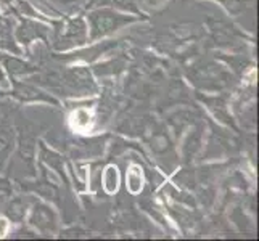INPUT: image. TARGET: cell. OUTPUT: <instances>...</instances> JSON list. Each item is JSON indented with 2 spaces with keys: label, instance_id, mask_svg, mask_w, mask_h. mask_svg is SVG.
I'll return each instance as SVG.
<instances>
[{
  "label": "cell",
  "instance_id": "obj_12",
  "mask_svg": "<svg viewBox=\"0 0 259 241\" xmlns=\"http://www.w3.org/2000/svg\"><path fill=\"white\" fill-rule=\"evenodd\" d=\"M108 137H95V138H84L76 140L69 145V150L76 158H95L103 153V147Z\"/></svg>",
  "mask_w": 259,
  "mask_h": 241
},
{
  "label": "cell",
  "instance_id": "obj_3",
  "mask_svg": "<svg viewBox=\"0 0 259 241\" xmlns=\"http://www.w3.org/2000/svg\"><path fill=\"white\" fill-rule=\"evenodd\" d=\"M85 21L89 28V43H94L105 37H110V35L116 34L122 28H126V26L147 20L136 15L122 13L111 7H100L87 12Z\"/></svg>",
  "mask_w": 259,
  "mask_h": 241
},
{
  "label": "cell",
  "instance_id": "obj_23",
  "mask_svg": "<svg viewBox=\"0 0 259 241\" xmlns=\"http://www.w3.org/2000/svg\"><path fill=\"white\" fill-rule=\"evenodd\" d=\"M2 57H4V53H0V90H8V88H10V80H8V76L4 69Z\"/></svg>",
  "mask_w": 259,
  "mask_h": 241
},
{
  "label": "cell",
  "instance_id": "obj_17",
  "mask_svg": "<svg viewBox=\"0 0 259 241\" xmlns=\"http://www.w3.org/2000/svg\"><path fill=\"white\" fill-rule=\"evenodd\" d=\"M110 5H111V8H114V10H119L122 13H129V15H136V16L148 20V16L140 10L137 0H110Z\"/></svg>",
  "mask_w": 259,
  "mask_h": 241
},
{
  "label": "cell",
  "instance_id": "obj_20",
  "mask_svg": "<svg viewBox=\"0 0 259 241\" xmlns=\"http://www.w3.org/2000/svg\"><path fill=\"white\" fill-rule=\"evenodd\" d=\"M73 121L76 122L77 129H89L94 122V116L89 113L87 108H79L73 113Z\"/></svg>",
  "mask_w": 259,
  "mask_h": 241
},
{
  "label": "cell",
  "instance_id": "obj_9",
  "mask_svg": "<svg viewBox=\"0 0 259 241\" xmlns=\"http://www.w3.org/2000/svg\"><path fill=\"white\" fill-rule=\"evenodd\" d=\"M32 196L34 195H29L24 191V195L23 193L16 195L8 200L2 214L8 219V222H10L12 225H21L26 222V217H28V212L31 208V203H32Z\"/></svg>",
  "mask_w": 259,
  "mask_h": 241
},
{
  "label": "cell",
  "instance_id": "obj_4",
  "mask_svg": "<svg viewBox=\"0 0 259 241\" xmlns=\"http://www.w3.org/2000/svg\"><path fill=\"white\" fill-rule=\"evenodd\" d=\"M26 224L42 236H55L60 233V214L52 203L32 196Z\"/></svg>",
  "mask_w": 259,
  "mask_h": 241
},
{
  "label": "cell",
  "instance_id": "obj_15",
  "mask_svg": "<svg viewBox=\"0 0 259 241\" xmlns=\"http://www.w3.org/2000/svg\"><path fill=\"white\" fill-rule=\"evenodd\" d=\"M203 126L201 124H196V126L189 132V135L185 137L184 143H182V158L184 163L189 164L193 161V158L198 155V151L203 147Z\"/></svg>",
  "mask_w": 259,
  "mask_h": 241
},
{
  "label": "cell",
  "instance_id": "obj_26",
  "mask_svg": "<svg viewBox=\"0 0 259 241\" xmlns=\"http://www.w3.org/2000/svg\"><path fill=\"white\" fill-rule=\"evenodd\" d=\"M4 16H5V15L2 13V10H0V20H2V18H4Z\"/></svg>",
  "mask_w": 259,
  "mask_h": 241
},
{
  "label": "cell",
  "instance_id": "obj_22",
  "mask_svg": "<svg viewBox=\"0 0 259 241\" xmlns=\"http://www.w3.org/2000/svg\"><path fill=\"white\" fill-rule=\"evenodd\" d=\"M219 4L232 15H237L240 12H243L248 7L246 0H219Z\"/></svg>",
  "mask_w": 259,
  "mask_h": 241
},
{
  "label": "cell",
  "instance_id": "obj_27",
  "mask_svg": "<svg viewBox=\"0 0 259 241\" xmlns=\"http://www.w3.org/2000/svg\"><path fill=\"white\" fill-rule=\"evenodd\" d=\"M0 111H2V110H0ZM0 118H2V113H0Z\"/></svg>",
  "mask_w": 259,
  "mask_h": 241
},
{
  "label": "cell",
  "instance_id": "obj_1",
  "mask_svg": "<svg viewBox=\"0 0 259 241\" xmlns=\"http://www.w3.org/2000/svg\"><path fill=\"white\" fill-rule=\"evenodd\" d=\"M31 80H39L40 87H47L49 92H55L63 97L85 98L100 92L95 82L94 73L87 66H71L61 73H47L44 76H29Z\"/></svg>",
  "mask_w": 259,
  "mask_h": 241
},
{
  "label": "cell",
  "instance_id": "obj_25",
  "mask_svg": "<svg viewBox=\"0 0 259 241\" xmlns=\"http://www.w3.org/2000/svg\"><path fill=\"white\" fill-rule=\"evenodd\" d=\"M166 2H167V0H145V4H147L148 7H153V8L161 7V5H164Z\"/></svg>",
  "mask_w": 259,
  "mask_h": 241
},
{
  "label": "cell",
  "instance_id": "obj_24",
  "mask_svg": "<svg viewBox=\"0 0 259 241\" xmlns=\"http://www.w3.org/2000/svg\"><path fill=\"white\" fill-rule=\"evenodd\" d=\"M10 222L8 219L4 216V214H0V238H5L8 235V230H10Z\"/></svg>",
  "mask_w": 259,
  "mask_h": 241
},
{
  "label": "cell",
  "instance_id": "obj_11",
  "mask_svg": "<svg viewBox=\"0 0 259 241\" xmlns=\"http://www.w3.org/2000/svg\"><path fill=\"white\" fill-rule=\"evenodd\" d=\"M37 148H39V163L50 167L52 171H55L61 178H65L66 183H69L65 158L61 156L58 151L49 148L47 143H44L42 140H37Z\"/></svg>",
  "mask_w": 259,
  "mask_h": 241
},
{
  "label": "cell",
  "instance_id": "obj_7",
  "mask_svg": "<svg viewBox=\"0 0 259 241\" xmlns=\"http://www.w3.org/2000/svg\"><path fill=\"white\" fill-rule=\"evenodd\" d=\"M16 158L29 171V177H37V138L32 133L16 127Z\"/></svg>",
  "mask_w": 259,
  "mask_h": 241
},
{
  "label": "cell",
  "instance_id": "obj_2",
  "mask_svg": "<svg viewBox=\"0 0 259 241\" xmlns=\"http://www.w3.org/2000/svg\"><path fill=\"white\" fill-rule=\"evenodd\" d=\"M50 26V47L55 52L82 49L89 43V28L82 15H63L58 20H52Z\"/></svg>",
  "mask_w": 259,
  "mask_h": 241
},
{
  "label": "cell",
  "instance_id": "obj_14",
  "mask_svg": "<svg viewBox=\"0 0 259 241\" xmlns=\"http://www.w3.org/2000/svg\"><path fill=\"white\" fill-rule=\"evenodd\" d=\"M196 98L201 100L204 105L208 106V108L211 110V113L218 118V121L224 122L226 126H229V127H235L234 119H232L229 106H227V100H226L224 97H218V95H214V97L204 95L203 97L201 93H196Z\"/></svg>",
  "mask_w": 259,
  "mask_h": 241
},
{
  "label": "cell",
  "instance_id": "obj_21",
  "mask_svg": "<svg viewBox=\"0 0 259 241\" xmlns=\"http://www.w3.org/2000/svg\"><path fill=\"white\" fill-rule=\"evenodd\" d=\"M12 196H13V186L10 180H0V214H2L4 208L7 206V203Z\"/></svg>",
  "mask_w": 259,
  "mask_h": 241
},
{
  "label": "cell",
  "instance_id": "obj_10",
  "mask_svg": "<svg viewBox=\"0 0 259 241\" xmlns=\"http://www.w3.org/2000/svg\"><path fill=\"white\" fill-rule=\"evenodd\" d=\"M2 65L8 77H29L35 73H39V66L24 61L20 55H12V53H4Z\"/></svg>",
  "mask_w": 259,
  "mask_h": 241
},
{
  "label": "cell",
  "instance_id": "obj_5",
  "mask_svg": "<svg viewBox=\"0 0 259 241\" xmlns=\"http://www.w3.org/2000/svg\"><path fill=\"white\" fill-rule=\"evenodd\" d=\"M18 24L13 29L15 39L24 52V55L31 53V45L34 42L42 40L47 47H50V35H52V26L37 18L29 16H16Z\"/></svg>",
  "mask_w": 259,
  "mask_h": 241
},
{
  "label": "cell",
  "instance_id": "obj_6",
  "mask_svg": "<svg viewBox=\"0 0 259 241\" xmlns=\"http://www.w3.org/2000/svg\"><path fill=\"white\" fill-rule=\"evenodd\" d=\"M8 80H10V88L5 90V97H10L12 100L18 103H46L52 106H61L60 98L52 95L49 90H44L40 85L34 84L31 79L24 80L23 77H8Z\"/></svg>",
  "mask_w": 259,
  "mask_h": 241
},
{
  "label": "cell",
  "instance_id": "obj_8",
  "mask_svg": "<svg viewBox=\"0 0 259 241\" xmlns=\"http://www.w3.org/2000/svg\"><path fill=\"white\" fill-rule=\"evenodd\" d=\"M16 147V126L4 116L0 119V172H4Z\"/></svg>",
  "mask_w": 259,
  "mask_h": 241
},
{
  "label": "cell",
  "instance_id": "obj_19",
  "mask_svg": "<svg viewBox=\"0 0 259 241\" xmlns=\"http://www.w3.org/2000/svg\"><path fill=\"white\" fill-rule=\"evenodd\" d=\"M37 2L42 5V7H47L49 12L55 16H63V12L60 10V8L63 7H71L74 5L79 0H37Z\"/></svg>",
  "mask_w": 259,
  "mask_h": 241
},
{
  "label": "cell",
  "instance_id": "obj_18",
  "mask_svg": "<svg viewBox=\"0 0 259 241\" xmlns=\"http://www.w3.org/2000/svg\"><path fill=\"white\" fill-rule=\"evenodd\" d=\"M127 188L132 195L140 193L142 186H144V178H142V172L139 171V167L131 166L129 172H127Z\"/></svg>",
  "mask_w": 259,
  "mask_h": 241
},
{
  "label": "cell",
  "instance_id": "obj_16",
  "mask_svg": "<svg viewBox=\"0 0 259 241\" xmlns=\"http://www.w3.org/2000/svg\"><path fill=\"white\" fill-rule=\"evenodd\" d=\"M102 183H103L105 193L113 195V193L118 191V188H119V171L114 164H110V166L105 167Z\"/></svg>",
  "mask_w": 259,
  "mask_h": 241
},
{
  "label": "cell",
  "instance_id": "obj_13",
  "mask_svg": "<svg viewBox=\"0 0 259 241\" xmlns=\"http://www.w3.org/2000/svg\"><path fill=\"white\" fill-rule=\"evenodd\" d=\"M0 50L12 53V55L24 57L23 49L18 45V42L15 39L12 16H4L2 20H0Z\"/></svg>",
  "mask_w": 259,
  "mask_h": 241
}]
</instances>
